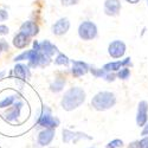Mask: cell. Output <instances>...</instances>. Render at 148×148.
<instances>
[{
    "mask_svg": "<svg viewBox=\"0 0 148 148\" xmlns=\"http://www.w3.org/2000/svg\"><path fill=\"white\" fill-rule=\"evenodd\" d=\"M21 108H23V102H20V101L14 102V107L11 108V109H8L7 112H6L5 119H6L7 121H10V122L16 121V120L20 116V110H21Z\"/></svg>",
    "mask_w": 148,
    "mask_h": 148,
    "instance_id": "obj_8",
    "label": "cell"
},
{
    "mask_svg": "<svg viewBox=\"0 0 148 148\" xmlns=\"http://www.w3.org/2000/svg\"><path fill=\"white\" fill-rule=\"evenodd\" d=\"M39 51L42 52V53H44V55H46L47 57H51L55 52H57L58 50H57V47L53 45V44H51L49 40H44L42 44H39Z\"/></svg>",
    "mask_w": 148,
    "mask_h": 148,
    "instance_id": "obj_16",
    "label": "cell"
},
{
    "mask_svg": "<svg viewBox=\"0 0 148 148\" xmlns=\"http://www.w3.org/2000/svg\"><path fill=\"white\" fill-rule=\"evenodd\" d=\"M56 64H58V65H66L68 63H69V59H68V57L66 56H64V55H59L57 58H56Z\"/></svg>",
    "mask_w": 148,
    "mask_h": 148,
    "instance_id": "obj_19",
    "label": "cell"
},
{
    "mask_svg": "<svg viewBox=\"0 0 148 148\" xmlns=\"http://www.w3.org/2000/svg\"><path fill=\"white\" fill-rule=\"evenodd\" d=\"M30 44V37H27L26 34H24L21 32H19L18 34L14 36L13 38V45L17 49H24Z\"/></svg>",
    "mask_w": 148,
    "mask_h": 148,
    "instance_id": "obj_13",
    "label": "cell"
},
{
    "mask_svg": "<svg viewBox=\"0 0 148 148\" xmlns=\"http://www.w3.org/2000/svg\"><path fill=\"white\" fill-rule=\"evenodd\" d=\"M69 27H70L69 19L68 18H62L52 26V32L55 34H57V36H62V34H64V33L68 32Z\"/></svg>",
    "mask_w": 148,
    "mask_h": 148,
    "instance_id": "obj_6",
    "label": "cell"
},
{
    "mask_svg": "<svg viewBox=\"0 0 148 148\" xmlns=\"http://www.w3.org/2000/svg\"><path fill=\"white\" fill-rule=\"evenodd\" d=\"M38 125L42 127H45L47 129H53L59 125V121H58V119L52 117L50 115V112H49V110H46V112L44 110L43 114L39 117V120H38Z\"/></svg>",
    "mask_w": 148,
    "mask_h": 148,
    "instance_id": "obj_4",
    "label": "cell"
},
{
    "mask_svg": "<svg viewBox=\"0 0 148 148\" xmlns=\"http://www.w3.org/2000/svg\"><path fill=\"white\" fill-rule=\"evenodd\" d=\"M147 110H148V104L146 101H142L139 103V110H138V119L136 122L139 126H143L147 121Z\"/></svg>",
    "mask_w": 148,
    "mask_h": 148,
    "instance_id": "obj_12",
    "label": "cell"
},
{
    "mask_svg": "<svg viewBox=\"0 0 148 148\" xmlns=\"http://www.w3.org/2000/svg\"><path fill=\"white\" fill-rule=\"evenodd\" d=\"M117 76H119L120 78H122V79H126V78L129 76V70H128V69H126V68L121 69V71L117 73Z\"/></svg>",
    "mask_w": 148,
    "mask_h": 148,
    "instance_id": "obj_22",
    "label": "cell"
},
{
    "mask_svg": "<svg viewBox=\"0 0 148 148\" xmlns=\"http://www.w3.org/2000/svg\"><path fill=\"white\" fill-rule=\"evenodd\" d=\"M148 134V125L145 127V129L142 130V135H147Z\"/></svg>",
    "mask_w": 148,
    "mask_h": 148,
    "instance_id": "obj_28",
    "label": "cell"
},
{
    "mask_svg": "<svg viewBox=\"0 0 148 148\" xmlns=\"http://www.w3.org/2000/svg\"><path fill=\"white\" fill-rule=\"evenodd\" d=\"M125 51H126V45L121 40L113 42L112 44L109 45V53L114 58H119V57L123 56L125 55Z\"/></svg>",
    "mask_w": 148,
    "mask_h": 148,
    "instance_id": "obj_5",
    "label": "cell"
},
{
    "mask_svg": "<svg viewBox=\"0 0 148 148\" xmlns=\"http://www.w3.org/2000/svg\"><path fill=\"white\" fill-rule=\"evenodd\" d=\"M8 32H10V29L6 25H0V36H6L8 34Z\"/></svg>",
    "mask_w": 148,
    "mask_h": 148,
    "instance_id": "obj_24",
    "label": "cell"
},
{
    "mask_svg": "<svg viewBox=\"0 0 148 148\" xmlns=\"http://www.w3.org/2000/svg\"><path fill=\"white\" fill-rule=\"evenodd\" d=\"M121 8V4L119 0H106L104 11L109 16H116Z\"/></svg>",
    "mask_w": 148,
    "mask_h": 148,
    "instance_id": "obj_9",
    "label": "cell"
},
{
    "mask_svg": "<svg viewBox=\"0 0 148 148\" xmlns=\"http://www.w3.org/2000/svg\"><path fill=\"white\" fill-rule=\"evenodd\" d=\"M78 3V0H62V4L64 6H70V5H75Z\"/></svg>",
    "mask_w": 148,
    "mask_h": 148,
    "instance_id": "obj_25",
    "label": "cell"
},
{
    "mask_svg": "<svg viewBox=\"0 0 148 148\" xmlns=\"http://www.w3.org/2000/svg\"><path fill=\"white\" fill-rule=\"evenodd\" d=\"M53 136H55L53 129H45V130L40 132L38 135V143L40 146H46L52 141Z\"/></svg>",
    "mask_w": 148,
    "mask_h": 148,
    "instance_id": "obj_11",
    "label": "cell"
},
{
    "mask_svg": "<svg viewBox=\"0 0 148 148\" xmlns=\"http://www.w3.org/2000/svg\"><path fill=\"white\" fill-rule=\"evenodd\" d=\"M128 3H132V4H136L138 1H140V0H127Z\"/></svg>",
    "mask_w": 148,
    "mask_h": 148,
    "instance_id": "obj_29",
    "label": "cell"
},
{
    "mask_svg": "<svg viewBox=\"0 0 148 148\" xmlns=\"http://www.w3.org/2000/svg\"><path fill=\"white\" fill-rule=\"evenodd\" d=\"M140 146H141V148H148V139L146 138V139L141 140L140 141Z\"/></svg>",
    "mask_w": 148,
    "mask_h": 148,
    "instance_id": "obj_26",
    "label": "cell"
},
{
    "mask_svg": "<svg viewBox=\"0 0 148 148\" xmlns=\"http://www.w3.org/2000/svg\"><path fill=\"white\" fill-rule=\"evenodd\" d=\"M3 51V46H1V42H0V52Z\"/></svg>",
    "mask_w": 148,
    "mask_h": 148,
    "instance_id": "obj_31",
    "label": "cell"
},
{
    "mask_svg": "<svg viewBox=\"0 0 148 148\" xmlns=\"http://www.w3.org/2000/svg\"><path fill=\"white\" fill-rule=\"evenodd\" d=\"M83 138H85V139H91L90 136H87L85 134H83V133H73V132H70V130H68V129H65V130H63V141L65 142V143H70V142H77V140H79V139H83Z\"/></svg>",
    "mask_w": 148,
    "mask_h": 148,
    "instance_id": "obj_7",
    "label": "cell"
},
{
    "mask_svg": "<svg viewBox=\"0 0 148 148\" xmlns=\"http://www.w3.org/2000/svg\"><path fill=\"white\" fill-rule=\"evenodd\" d=\"M38 26L36 25V24L33 21H25L23 24V25L20 26V32L24 33V34H26L27 37H33L36 36L37 33H38Z\"/></svg>",
    "mask_w": 148,
    "mask_h": 148,
    "instance_id": "obj_10",
    "label": "cell"
},
{
    "mask_svg": "<svg viewBox=\"0 0 148 148\" xmlns=\"http://www.w3.org/2000/svg\"><path fill=\"white\" fill-rule=\"evenodd\" d=\"M8 19V13H7V11L5 10H0V23L1 21H5Z\"/></svg>",
    "mask_w": 148,
    "mask_h": 148,
    "instance_id": "obj_23",
    "label": "cell"
},
{
    "mask_svg": "<svg viewBox=\"0 0 148 148\" xmlns=\"http://www.w3.org/2000/svg\"><path fill=\"white\" fill-rule=\"evenodd\" d=\"M16 96H8L6 98H4L3 101H0V108H7L10 107L11 104H13L14 101H16Z\"/></svg>",
    "mask_w": 148,
    "mask_h": 148,
    "instance_id": "obj_18",
    "label": "cell"
},
{
    "mask_svg": "<svg viewBox=\"0 0 148 148\" xmlns=\"http://www.w3.org/2000/svg\"><path fill=\"white\" fill-rule=\"evenodd\" d=\"M115 102H116L115 96L112 92L103 91V92H98L92 98L91 104L97 110H107L109 108H112L115 104Z\"/></svg>",
    "mask_w": 148,
    "mask_h": 148,
    "instance_id": "obj_2",
    "label": "cell"
},
{
    "mask_svg": "<svg viewBox=\"0 0 148 148\" xmlns=\"http://www.w3.org/2000/svg\"><path fill=\"white\" fill-rule=\"evenodd\" d=\"M128 148H141V146H140V142H138V141H135V142H133Z\"/></svg>",
    "mask_w": 148,
    "mask_h": 148,
    "instance_id": "obj_27",
    "label": "cell"
},
{
    "mask_svg": "<svg viewBox=\"0 0 148 148\" xmlns=\"http://www.w3.org/2000/svg\"><path fill=\"white\" fill-rule=\"evenodd\" d=\"M63 85H64V82L63 81H56L53 84H51V90L52 91H59L62 90V88H63Z\"/></svg>",
    "mask_w": 148,
    "mask_h": 148,
    "instance_id": "obj_20",
    "label": "cell"
},
{
    "mask_svg": "<svg viewBox=\"0 0 148 148\" xmlns=\"http://www.w3.org/2000/svg\"><path fill=\"white\" fill-rule=\"evenodd\" d=\"M14 75L17 78L19 79H26L31 76L30 73V70H29V66H26L25 64H17L14 66Z\"/></svg>",
    "mask_w": 148,
    "mask_h": 148,
    "instance_id": "obj_14",
    "label": "cell"
},
{
    "mask_svg": "<svg viewBox=\"0 0 148 148\" xmlns=\"http://www.w3.org/2000/svg\"><path fill=\"white\" fill-rule=\"evenodd\" d=\"M122 145H123V142L121 140H114L107 145V148H116V147H121Z\"/></svg>",
    "mask_w": 148,
    "mask_h": 148,
    "instance_id": "obj_21",
    "label": "cell"
},
{
    "mask_svg": "<svg viewBox=\"0 0 148 148\" xmlns=\"http://www.w3.org/2000/svg\"><path fill=\"white\" fill-rule=\"evenodd\" d=\"M129 62H130V59H129V58H127V59H125L123 62H116V63H110V64H107V65H104L103 71H115V70H119V69H121V66L128 64Z\"/></svg>",
    "mask_w": 148,
    "mask_h": 148,
    "instance_id": "obj_17",
    "label": "cell"
},
{
    "mask_svg": "<svg viewBox=\"0 0 148 148\" xmlns=\"http://www.w3.org/2000/svg\"><path fill=\"white\" fill-rule=\"evenodd\" d=\"M85 100V92L81 88H71L69 89L62 100V107L65 110H72L79 107Z\"/></svg>",
    "mask_w": 148,
    "mask_h": 148,
    "instance_id": "obj_1",
    "label": "cell"
},
{
    "mask_svg": "<svg viewBox=\"0 0 148 148\" xmlns=\"http://www.w3.org/2000/svg\"><path fill=\"white\" fill-rule=\"evenodd\" d=\"M5 75V71H3V72H0V77H3Z\"/></svg>",
    "mask_w": 148,
    "mask_h": 148,
    "instance_id": "obj_30",
    "label": "cell"
},
{
    "mask_svg": "<svg viewBox=\"0 0 148 148\" xmlns=\"http://www.w3.org/2000/svg\"><path fill=\"white\" fill-rule=\"evenodd\" d=\"M88 72V65L83 62H73L72 64V75L75 77L83 76Z\"/></svg>",
    "mask_w": 148,
    "mask_h": 148,
    "instance_id": "obj_15",
    "label": "cell"
},
{
    "mask_svg": "<svg viewBox=\"0 0 148 148\" xmlns=\"http://www.w3.org/2000/svg\"><path fill=\"white\" fill-rule=\"evenodd\" d=\"M78 34L82 39L84 40H90L95 38L97 34V29L96 25L91 21H84L81 24V26L78 29Z\"/></svg>",
    "mask_w": 148,
    "mask_h": 148,
    "instance_id": "obj_3",
    "label": "cell"
}]
</instances>
